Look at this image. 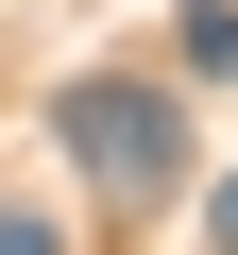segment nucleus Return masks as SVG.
Returning <instances> with one entry per match:
<instances>
[{
	"mask_svg": "<svg viewBox=\"0 0 238 255\" xmlns=\"http://www.w3.org/2000/svg\"><path fill=\"white\" fill-rule=\"evenodd\" d=\"M51 119H68V170H85L102 204H153V187L187 170V119H170V85H102V68H85Z\"/></svg>",
	"mask_w": 238,
	"mask_h": 255,
	"instance_id": "obj_1",
	"label": "nucleus"
},
{
	"mask_svg": "<svg viewBox=\"0 0 238 255\" xmlns=\"http://www.w3.org/2000/svg\"><path fill=\"white\" fill-rule=\"evenodd\" d=\"M187 85H238V0H187Z\"/></svg>",
	"mask_w": 238,
	"mask_h": 255,
	"instance_id": "obj_2",
	"label": "nucleus"
},
{
	"mask_svg": "<svg viewBox=\"0 0 238 255\" xmlns=\"http://www.w3.org/2000/svg\"><path fill=\"white\" fill-rule=\"evenodd\" d=\"M204 238H221V255H238V170H221V187H204Z\"/></svg>",
	"mask_w": 238,
	"mask_h": 255,
	"instance_id": "obj_3",
	"label": "nucleus"
},
{
	"mask_svg": "<svg viewBox=\"0 0 238 255\" xmlns=\"http://www.w3.org/2000/svg\"><path fill=\"white\" fill-rule=\"evenodd\" d=\"M0 255H68V238H51V221H0Z\"/></svg>",
	"mask_w": 238,
	"mask_h": 255,
	"instance_id": "obj_4",
	"label": "nucleus"
}]
</instances>
